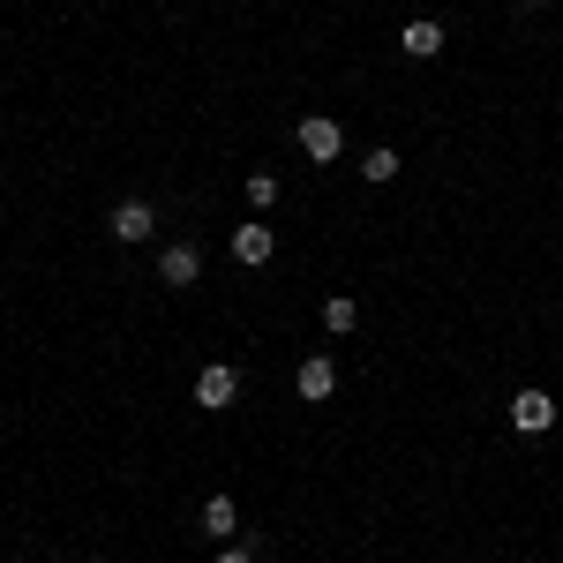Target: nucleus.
I'll use <instances>...</instances> for the list:
<instances>
[{"label": "nucleus", "instance_id": "obj_3", "mask_svg": "<svg viewBox=\"0 0 563 563\" xmlns=\"http://www.w3.org/2000/svg\"><path fill=\"white\" fill-rule=\"evenodd\" d=\"M158 286H203V249H188V241H166L158 249Z\"/></svg>", "mask_w": 563, "mask_h": 563}, {"label": "nucleus", "instance_id": "obj_8", "mask_svg": "<svg viewBox=\"0 0 563 563\" xmlns=\"http://www.w3.org/2000/svg\"><path fill=\"white\" fill-rule=\"evenodd\" d=\"M398 53H406V60H435V53H443V23H435V15H413V23L398 31Z\"/></svg>", "mask_w": 563, "mask_h": 563}, {"label": "nucleus", "instance_id": "obj_12", "mask_svg": "<svg viewBox=\"0 0 563 563\" xmlns=\"http://www.w3.org/2000/svg\"><path fill=\"white\" fill-rule=\"evenodd\" d=\"M361 180H376V188H384V180H398V151H390V143H376V151L361 158Z\"/></svg>", "mask_w": 563, "mask_h": 563}, {"label": "nucleus", "instance_id": "obj_4", "mask_svg": "<svg viewBox=\"0 0 563 563\" xmlns=\"http://www.w3.org/2000/svg\"><path fill=\"white\" fill-rule=\"evenodd\" d=\"M294 135H301V151H308V158H316V166H331V158L346 151V129H339L331 113H308V121H301V129H294Z\"/></svg>", "mask_w": 563, "mask_h": 563}, {"label": "nucleus", "instance_id": "obj_11", "mask_svg": "<svg viewBox=\"0 0 563 563\" xmlns=\"http://www.w3.org/2000/svg\"><path fill=\"white\" fill-rule=\"evenodd\" d=\"M353 323H361V308H353V294H331V301H323V331H331V339H346Z\"/></svg>", "mask_w": 563, "mask_h": 563}, {"label": "nucleus", "instance_id": "obj_9", "mask_svg": "<svg viewBox=\"0 0 563 563\" xmlns=\"http://www.w3.org/2000/svg\"><path fill=\"white\" fill-rule=\"evenodd\" d=\"M203 533H211V541H233V533H241V504H233V496H211V504H203Z\"/></svg>", "mask_w": 563, "mask_h": 563}, {"label": "nucleus", "instance_id": "obj_15", "mask_svg": "<svg viewBox=\"0 0 563 563\" xmlns=\"http://www.w3.org/2000/svg\"><path fill=\"white\" fill-rule=\"evenodd\" d=\"M90 563H106V556H90Z\"/></svg>", "mask_w": 563, "mask_h": 563}, {"label": "nucleus", "instance_id": "obj_7", "mask_svg": "<svg viewBox=\"0 0 563 563\" xmlns=\"http://www.w3.org/2000/svg\"><path fill=\"white\" fill-rule=\"evenodd\" d=\"M278 256V233H271V225H233V263H249V271H263V263Z\"/></svg>", "mask_w": 563, "mask_h": 563}, {"label": "nucleus", "instance_id": "obj_2", "mask_svg": "<svg viewBox=\"0 0 563 563\" xmlns=\"http://www.w3.org/2000/svg\"><path fill=\"white\" fill-rule=\"evenodd\" d=\"M233 398H241V368H225V361H203V368H196V406H203V413H225Z\"/></svg>", "mask_w": 563, "mask_h": 563}, {"label": "nucleus", "instance_id": "obj_5", "mask_svg": "<svg viewBox=\"0 0 563 563\" xmlns=\"http://www.w3.org/2000/svg\"><path fill=\"white\" fill-rule=\"evenodd\" d=\"M511 429L519 435H549L556 429V398H549V390H519V398H511Z\"/></svg>", "mask_w": 563, "mask_h": 563}, {"label": "nucleus", "instance_id": "obj_10", "mask_svg": "<svg viewBox=\"0 0 563 563\" xmlns=\"http://www.w3.org/2000/svg\"><path fill=\"white\" fill-rule=\"evenodd\" d=\"M241 188H249V203H256V218H271V211H278V196H286V188H278V174H271V166H256V174L241 180Z\"/></svg>", "mask_w": 563, "mask_h": 563}, {"label": "nucleus", "instance_id": "obj_6", "mask_svg": "<svg viewBox=\"0 0 563 563\" xmlns=\"http://www.w3.org/2000/svg\"><path fill=\"white\" fill-rule=\"evenodd\" d=\"M294 390H301L308 406H323V398L339 390V361H331V353H308L301 368H294Z\"/></svg>", "mask_w": 563, "mask_h": 563}, {"label": "nucleus", "instance_id": "obj_13", "mask_svg": "<svg viewBox=\"0 0 563 563\" xmlns=\"http://www.w3.org/2000/svg\"><path fill=\"white\" fill-rule=\"evenodd\" d=\"M218 563H256V549H225V556H218Z\"/></svg>", "mask_w": 563, "mask_h": 563}, {"label": "nucleus", "instance_id": "obj_1", "mask_svg": "<svg viewBox=\"0 0 563 563\" xmlns=\"http://www.w3.org/2000/svg\"><path fill=\"white\" fill-rule=\"evenodd\" d=\"M106 233H113L121 249H143V241L158 233V211H151L143 196H129V203H113V218H106Z\"/></svg>", "mask_w": 563, "mask_h": 563}, {"label": "nucleus", "instance_id": "obj_14", "mask_svg": "<svg viewBox=\"0 0 563 563\" xmlns=\"http://www.w3.org/2000/svg\"><path fill=\"white\" fill-rule=\"evenodd\" d=\"M519 8H541V0H519Z\"/></svg>", "mask_w": 563, "mask_h": 563}]
</instances>
